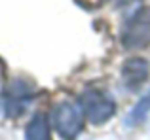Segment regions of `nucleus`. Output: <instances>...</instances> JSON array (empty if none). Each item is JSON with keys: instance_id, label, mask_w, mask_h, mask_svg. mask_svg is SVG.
Listing matches in <instances>:
<instances>
[{"instance_id": "6", "label": "nucleus", "mask_w": 150, "mask_h": 140, "mask_svg": "<svg viewBox=\"0 0 150 140\" xmlns=\"http://www.w3.org/2000/svg\"><path fill=\"white\" fill-rule=\"evenodd\" d=\"M25 140H50V121L44 112H36L25 131Z\"/></svg>"}, {"instance_id": "3", "label": "nucleus", "mask_w": 150, "mask_h": 140, "mask_svg": "<svg viewBox=\"0 0 150 140\" xmlns=\"http://www.w3.org/2000/svg\"><path fill=\"white\" fill-rule=\"evenodd\" d=\"M80 106L84 110V114L88 116L89 123H93V125L106 123L116 112L114 100L108 99L106 95H103V93L95 91V89H89L80 97Z\"/></svg>"}, {"instance_id": "2", "label": "nucleus", "mask_w": 150, "mask_h": 140, "mask_svg": "<svg viewBox=\"0 0 150 140\" xmlns=\"http://www.w3.org/2000/svg\"><path fill=\"white\" fill-rule=\"evenodd\" d=\"M51 119H53V127L57 129L59 136L65 140H74L82 129L80 108L70 100H61L59 104H55Z\"/></svg>"}, {"instance_id": "4", "label": "nucleus", "mask_w": 150, "mask_h": 140, "mask_svg": "<svg viewBox=\"0 0 150 140\" xmlns=\"http://www.w3.org/2000/svg\"><path fill=\"white\" fill-rule=\"evenodd\" d=\"M33 95H34V85L33 83L23 81V80L11 81L6 89V95H4V102H2L4 114H6L8 118L21 116L25 104L33 99Z\"/></svg>"}, {"instance_id": "1", "label": "nucleus", "mask_w": 150, "mask_h": 140, "mask_svg": "<svg viewBox=\"0 0 150 140\" xmlns=\"http://www.w3.org/2000/svg\"><path fill=\"white\" fill-rule=\"evenodd\" d=\"M122 44L127 49L150 46V8L143 6L125 21L122 30Z\"/></svg>"}, {"instance_id": "5", "label": "nucleus", "mask_w": 150, "mask_h": 140, "mask_svg": "<svg viewBox=\"0 0 150 140\" xmlns=\"http://www.w3.org/2000/svg\"><path fill=\"white\" fill-rule=\"evenodd\" d=\"M150 74V64L146 59H141V57H131L124 63L122 66V80L124 85L127 89H137L139 85H143L146 81Z\"/></svg>"}, {"instance_id": "8", "label": "nucleus", "mask_w": 150, "mask_h": 140, "mask_svg": "<svg viewBox=\"0 0 150 140\" xmlns=\"http://www.w3.org/2000/svg\"><path fill=\"white\" fill-rule=\"evenodd\" d=\"M116 2H118V4H122V2H124V4H125V2H129V0H116Z\"/></svg>"}, {"instance_id": "7", "label": "nucleus", "mask_w": 150, "mask_h": 140, "mask_svg": "<svg viewBox=\"0 0 150 140\" xmlns=\"http://www.w3.org/2000/svg\"><path fill=\"white\" fill-rule=\"evenodd\" d=\"M148 112H150V89H148L146 95L141 97L139 102H137L135 106H133V110L129 112V116L125 118V125H129V127L141 125V123L146 119Z\"/></svg>"}]
</instances>
